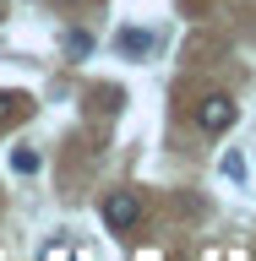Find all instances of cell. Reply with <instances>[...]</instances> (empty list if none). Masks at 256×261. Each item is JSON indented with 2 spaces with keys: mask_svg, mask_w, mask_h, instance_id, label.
Instances as JSON below:
<instances>
[{
  "mask_svg": "<svg viewBox=\"0 0 256 261\" xmlns=\"http://www.w3.org/2000/svg\"><path fill=\"white\" fill-rule=\"evenodd\" d=\"M98 218H104L109 234H131V228L142 223V201H136L131 191H109V196H104V207H98Z\"/></svg>",
  "mask_w": 256,
  "mask_h": 261,
  "instance_id": "obj_1",
  "label": "cell"
},
{
  "mask_svg": "<svg viewBox=\"0 0 256 261\" xmlns=\"http://www.w3.org/2000/svg\"><path fill=\"white\" fill-rule=\"evenodd\" d=\"M235 120H240V103H235L229 93H207L202 103H196V125L207 130V136H224Z\"/></svg>",
  "mask_w": 256,
  "mask_h": 261,
  "instance_id": "obj_2",
  "label": "cell"
},
{
  "mask_svg": "<svg viewBox=\"0 0 256 261\" xmlns=\"http://www.w3.org/2000/svg\"><path fill=\"white\" fill-rule=\"evenodd\" d=\"M114 49H120L126 60H147V55H153V33L147 28H126L120 38H114Z\"/></svg>",
  "mask_w": 256,
  "mask_h": 261,
  "instance_id": "obj_3",
  "label": "cell"
},
{
  "mask_svg": "<svg viewBox=\"0 0 256 261\" xmlns=\"http://www.w3.org/2000/svg\"><path fill=\"white\" fill-rule=\"evenodd\" d=\"M60 49H65V60H87V55H93V33H87V28H71L60 38Z\"/></svg>",
  "mask_w": 256,
  "mask_h": 261,
  "instance_id": "obj_4",
  "label": "cell"
},
{
  "mask_svg": "<svg viewBox=\"0 0 256 261\" xmlns=\"http://www.w3.org/2000/svg\"><path fill=\"white\" fill-rule=\"evenodd\" d=\"M11 169H16V174H33V169H38V152H33V147H16V152H11Z\"/></svg>",
  "mask_w": 256,
  "mask_h": 261,
  "instance_id": "obj_5",
  "label": "cell"
},
{
  "mask_svg": "<svg viewBox=\"0 0 256 261\" xmlns=\"http://www.w3.org/2000/svg\"><path fill=\"white\" fill-rule=\"evenodd\" d=\"M224 179H235V185L245 179V158L240 152H224Z\"/></svg>",
  "mask_w": 256,
  "mask_h": 261,
  "instance_id": "obj_6",
  "label": "cell"
},
{
  "mask_svg": "<svg viewBox=\"0 0 256 261\" xmlns=\"http://www.w3.org/2000/svg\"><path fill=\"white\" fill-rule=\"evenodd\" d=\"M38 256H44V261H60V256H71V240H49L44 250H38Z\"/></svg>",
  "mask_w": 256,
  "mask_h": 261,
  "instance_id": "obj_7",
  "label": "cell"
}]
</instances>
